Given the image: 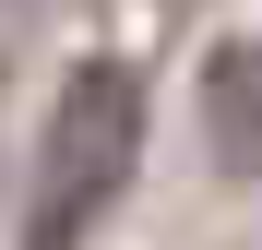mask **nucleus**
<instances>
[{
    "label": "nucleus",
    "instance_id": "f257e3e1",
    "mask_svg": "<svg viewBox=\"0 0 262 250\" xmlns=\"http://www.w3.org/2000/svg\"><path fill=\"white\" fill-rule=\"evenodd\" d=\"M131 167H143V72H131L119 48H96V60L48 96L24 250H83V238H96V215L131 191Z\"/></svg>",
    "mask_w": 262,
    "mask_h": 250
},
{
    "label": "nucleus",
    "instance_id": "f03ea898",
    "mask_svg": "<svg viewBox=\"0 0 262 250\" xmlns=\"http://www.w3.org/2000/svg\"><path fill=\"white\" fill-rule=\"evenodd\" d=\"M203 131H214L227 167H262V48H250V36L203 60Z\"/></svg>",
    "mask_w": 262,
    "mask_h": 250
}]
</instances>
